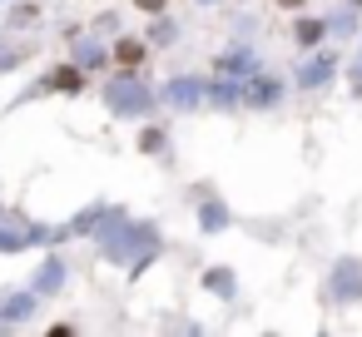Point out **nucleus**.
Listing matches in <instances>:
<instances>
[{
	"instance_id": "obj_1",
	"label": "nucleus",
	"mask_w": 362,
	"mask_h": 337,
	"mask_svg": "<svg viewBox=\"0 0 362 337\" xmlns=\"http://www.w3.org/2000/svg\"><path fill=\"white\" fill-rule=\"evenodd\" d=\"M100 243H105V253H110V258H119V263H144V258L159 248L154 228H139V223H115V218L100 228Z\"/></svg>"
},
{
	"instance_id": "obj_2",
	"label": "nucleus",
	"mask_w": 362,
	"mask_h": 337,
	"mask_svg": "<svg viewBox=\"0 0 362 337\" xmlns=\"http://www.w3.org/2000/svg\"><path fill=\"white\" fill-rule=\"evenodd\" d=\"M105 105H110L115 114L134 119V114H144V110L154 105V95H149V90H144L139 80H129V75H124V80H115V85L105 90Z\"/></svg>"
},
{
	"instance_id": "obj_3",
	"label": "nucleus",
	"mask_w": 362,
	"mask_h": 337,
	"mask_svg": "<svg viewBox=\"0 0 362 337\" xmlns=\"http://www.w3.org/2000/svg\"><path fill=\"white\" fill-rule=\"evenodd\" d=\"M25 243H35V228H30V223L0 218V253H16V248H25Z\"/></svg>"
},
{
	"instance_id": "obj_4",
	"label": "nucleus",
	"mask_w": 362,
	"mask_h": 337,
	"mask_svg": "<svg viewBox=\"0 0 362 337\" xmlns=\"http://www.w3.org/2000/svg\"><path fill=\"white\" fill-rule=\"evenodd\" d=\"M332 292H337V297H362V263H337Z\"/></svg>"
},
{
	"instance_id": "obj_5",
	"label": "nucleus",
	"mask_w": 362,
	"mask_h": 337,
	"mask_svg": "<svg viewBox=\"0 0 362 337\" xmlns=\"http://www.w3.org/2000/svg\"><path fill=\"white\" fill-rule=\"evenodd\" d=\"M164 95H169L174 105H184V110H189V105H199V95H204V85H199V80H174V85H169Z\"/></svg>"
},
{
	"instance_id": "obj_6",
	"label": "nucleus",
	"mask_w": 362,
	"mask_h": 337,
	"mask_svg": "<svg viewBox=\"0 0 362 337\" xmlns=\"http://www.w3.org/2000/svg\"><path fill=\"white\" fill-rule=\"evenodd\" d=\"M327 75H332V60H327V55H317V60H308V65L298 70V80H303V85H322Z\"/></svg>"
},
{
	"instance_id": "obj_7",
	"label": "nucleus",
	"mask_w": 362,
	"mask_h": 337,
	"mask_svg": "<svg viewBox=\"0 0 362 337\" xmlns=\"http://www.w3.org/2000/svg\"><path fill=\"white\" fill-rule=\"evenodd\" d=\"M60 283H65V263H60V258H50V263H45V273L35 278V292H55Z\"/></svg>"
},
{
	"instance_id": "obj_8",
	"label": "nucleus",
	"mask_w": 362,
	"mask_h": 337,
	"mask_svg": "<svg viewBox=\"0 0 362 337\" xmlns=\"http://www.w3.org/2000/svg\"><path fill=\"white\" fill-rule=\"evenodd\" d=\"M75 65H85V70L100 65V45H95V40H80V45H75Z\"/></svg>"
},
{
	"instance_id": "obj_9",
	"label": "nucleus",
	"mask_w": 362,
	"mask_h": 337,
	"mask_svg": "<svg viewBox=\"0 0 362 337\" xmlns=\"http://www.w3.org/2000/svg\"><path fill=\"white\" fill-rule=\"evenodd\" d=\"M223 75H228V80H233V75H253V60L238 50V55H228V60H223Z\"/></svg>"
},
{
	"instance_id": "obj_10",
	"label": "nucleus",
	"mask_w": 362,
	"mask_h": 337,
	"mask_svg": "<svg viewBox=\"0 0 362 337\" xmlns=\"http://www.w3.org/2000/svg\"><path fill=\"white\" fill-rule=\"evenodd\" d=\"M248 100H253V105H268V100H278V85H273V80H253Z\"/></svg>"
},
{
	"instance_id": "obj_11",
	"label": "nucleus",
	"mask_w": 362,
	"mask_h": 337,
	"mask_svg": "<svg viewBox=\"0 0 362 337\" xmlns=\"http://www.w3.org/2000/svg\"><path fill=\"white\" fill-rule=\"evenodd\" d=\"M30 307H35V292H21V297H11V302H6V317H25Z\"/></svg>"
},
{
	"instance_id": "obj_12",
	"label": "nucleus",
	"mask_w": 362,
	"mask_h": 337,
	"mask_svg": "<svg viewBox=\"0 0 362 337\" xmlns=\"http://www.w3.org/2000/svg\"><path fill=\"white\" fill-rule=\"evenodd\" d=\"M223 223H228L223 203H204V228H223Z\"/></svg>"
},
{
	"instance_id": "obj_13",
	"label": "nucleus",
	"mask_w": 362,
	"mask_h": 337,
	"mask_svg": "<svg viewBox=\"0 0 362 337\" xmlns=\"http://www.w3.org/2000/svg\"><path fill=\"white\" fill-rule=\"evenodd\" d=\"M298 40H303V45H317V40H322V25H317V20H303V25H298Z\"/></svg>"
},
{
	"instance_id": "obj_14",
	"label": "nucleus",
	"mask_w": 362,
	"mask_h": 337,
	"mask_svg": "<svg viewBox=\"0 0 362 337\" xmlns=\"http://www.w3.org/2000/svg\"><path fill=\"white\" fill-rule=\"evenodd\" d=\"M214 100H218V105H233V100H238V85H228V80L214 85Z\"/></svg>"
},
{
	"instance_id": "obj_15",
	"label": "nucleus",
	"mask_w": 362,
	"mask_h": 337,
	"mask_svg": "<svg viewBox=\"0 0 362 337\" xmlns=\"http://www.w3.org/2000/svg\"><path fill=\"white\" fill-rule=\"evenodd\" d=\"M209 288H214V292H233V283H228V273H209Z\"/></svg>"
},
{
	"instance_id": "obj_16",
	"label": "nucleus",
	"mask_w": 362,
	"mask_h": 337,
	"mask_svg": "<svg viewBox=\"0 0 362 337\" xmlns=\"http://www.w3.org/2000/svg\"><path fill=\"white\" fill-rule=\"evenodd\" d=\"M139 6H144V11H159V6H164V0H139Z\"/></svg>"
},
{
	"instance_id": "obj_17",
	"label": "nucleus",
	"mask_w": 362,
	"mask_h": 337,
	"mask_svg": "<svg viewBox=\"0 0 362 337\" xmlns=\"http://www.w3.org/2000/svg\"><path fill=\"white\" fill-rule=\"evenodd\" d=\"M352 90H357V95H362V65H357V80H352Z\"/></svg>"
},
{
	"instance_id": "obj_18",
	"label": "nucleus",
	"mask_w": 362,
	"mask_h": 337,
	"mask_svg": "<svg viewBox=\"0 0 362 337\" xmlns=\"http://www.w3.org/2000/svg\"><path fill=\"white\" fill-rule=\"evenodd\" d=\"M283 6H303V0H283Z\"/></svg>"
},
{
	"instance_id": "obj_19",
	"label": "nucleus",
	"mask_w": 362,
	"mask_h": 337,
	"mask_svg": "<svg viewBox=\"0 0 362 337\" xmlns=\"http://www.w3.org/2000/svg\"><path fill=\"white\" fill-rule=\"evenodd\" d=\"M357 6H362V0H357Z\"/></svg>"
}]
</instances>
